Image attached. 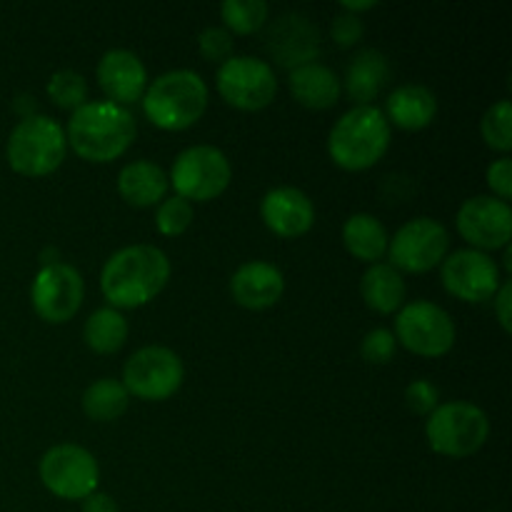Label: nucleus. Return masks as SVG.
I'll list each match as a JSON object with an SVG mask.
<instances>
[{
    "label": "nucleus",
    "instance_id": "obj_1",
    "mask_svg": "<svg viewBox=\"0 0 512 512\" xmlns=\"http://www.w3.org/2000/svg\"><path fill=\"white\" fill-rule=\"evenodd\" d=\"M170 280V260L155 245H128L108 258L100 273V290L110 308H140Z\"/></svg>",
    "mask_w": 512,
    "mask_h": 512
},
{
    "label": "nucleus",
    "instance_id": "obj_2",
    "mask_svg": "<svg viewBox=\"0 0 512 512\" xmlns=\"http://www.w3.org/2000/svg\"><path fill=\"white\" fill-rule=\"evenodd\" d=\"M135 133L138 125L128 108L110 100H88L73 110L65 138L80 158L90 163H110L130 148Z\"/></svg>",
    "mask_w": 512,
    "mask_h": 512
},
{
    "label": "nucleus",
    "instance_id": "obj_3",
    "mask_svg": "<svg viewBox=\"0 0 512 512\" xmlns=\"http://www.w3.org/2000/svg\"><path fill=\"white\" fill-rule=\"evenodd\" d=\"M390 148V123L375 105H355L328 135V153L345 170L373 168Z\"/></svg>",
    "mask_w": 512,
    "mask_h": 512
},
{
    "label": "nucleus",
    "instance_id": "obj_4",
    "mask_svg": "<svg viewBox=\"0 0 512 512\" xmlns=\"http://www.w3.org/2000/svg\"><path fill=\"white\" fill-rule=\"evenodd\" d=\"M208 108V85L195 70L178 68L158 75L143 93V110L163 130H185Z\"/></svg>",
    "mask_w": 512,
    "mask_h": 512
},
{
    "label": "nucleus",
    "instance_id": "obj_5",
    "mask_svg": "<svg viewBox=\"0 0 512 512\" xmlns=\"http://www.w3.org/2000/svg\"><path fill=\"white\" fill-rule=\"evenodd\" d=\"M5 153L15 173L40 178L60 168L68 153V138L58 120L48 115H25L10 133Z\"/></svg>",
    "mask_w": 512,
    "mask_h": 512
},
{
    "label": "nucleus",
    "instance_id": "obj_6",
    "mask_svg": "<svg viewBox=\"0 0 512 512\" xmlns=\"http://www.w3.org/2000/svg\"><path fill=\"white\" fill-rule=\"evenodd\" d=\"M430 448L445 458H468L478 453L490 435V420L483 408L465 400L443 403L425 423Z\"/></svg>",
    "mask_w": 512,
    "mask_h": 512
},
{
    "label": "nucleus",
    "instance_id": "obj_7",
    "mask_svg": "<svg viewBox=\"0 0 512 512\" xmlns=\"http://www.w3.org/2000/svg\"><path fill=\"white\" fill-rule=\"evenodd\" d=\"M453 318L445 308L430 303V300H413L400 308L395 318V340L405 350L423 358H440L450 353L455 345Z\"/></svg>",
    "mask_w": 512,
    "mask_h": 512
},
{
    "label": "nucleus",
    "instance_id": "obj_8",
    "mask_svg": "<svg viewBox=\"0 0 512 512\" xmlns=\"http://www.w3.org/2000/svg\"><path fill=\"white\" fill-rule=\"evenodd\" d=\"M185 368L178 353L165 345H145L135 350L123 368V380L128 395L148 403H160L175 395L183 385Z\"/></svg>",
    "mask_w": 512,
    "mask_h": 512
},
{
    "label": "nucleus",
    "instance_id": "obj_9",
    "mask_svg": "<svg viewBox=\"0 0 512 512\" xmlns=\"http://www.w3.org/2000/svg\"><path fill=\"white\" fill-rule=\"evenodd\" d=\"M233 168L228 155L215 145H193L175 158L168 180L185 200H213L228 190Z\"/></svg>",
    "mask_w": 512,
    "mask_h": 512
},
{
    "label": "nucleus",
    "instance_id": "obj_10",
    "mask_svg": "<svg viewBox=\"0 0 512 512\" xmlns=\"http://www.w3.org/2000/svg\"><path fill=\"white\" fill-rule=\"evenodd\" d=\"M40 480L55 498L85 500L98 490V460L83 445H53L40 458Z\"/></svg>",
    "mask_w": 512,
    "mask_h": 512
},
{
    "label": "nucleus",
    "instance_id": "obj_11",
    "mask_svg": "<svg viewBox=\"0 0 512 512\" xmlns=\"http://www.w3.org/2000/svg\"><path fill=\"white\" fill-rule=\"evenodd\" d=\"M215 85L225 103L240 110H260L273 103L278 78L265 60L253 55H230L215 73Z\"/></svg>",
    "mask_w": 512,
    "mask_h": 512
},
{
    "label": "nucleus",
    "instance_id": "obj_12",
    "mask_svg": "<svg viewBox=\"0 0 512 512\" xmlns=\"http://www.w3.org/2000/svg\"><path fill=\"white\" fill-rule=\"evenodd\" d=\"M448 250V228L433 218L408 220L388 243L390 265L405 273H428L448 258Z\"/></svg>",
    "mask_w": 512,
    "mask_h": 512
},
{
    "label": "nucleus",
    "instance_id": "obj_13",
    "mask_svg": "<svg viewBox=\"0 0 512 512\" xmlns=\"http://www.w3.org/2000/svg\"><path fill=\"white\" fill-rule=\"evenodd\" d=\"M83 275L68 263L43 265L30 288L35 313L48 323H68L83 305Z\"/></svg>",
    "mask_w": 512,
    "mask_h": 512
},
{
    "label": "nucleus",
    "instance_id": "obj_14",
    "mask_svg": "<svg viewBox=\"0 0 512 512\" xmlns=\"http://www.w3.org/2000/svg\"><path fill=\"white\" fill-rule=\"evenodd\" d=\"M443 285L450 295L465 303H485L493 300L500 288V268L488 253L465 248L455 250L443 260Z\"/></svg>",
    "mask_w": 512,
    "mask_h": 512
},
{
    "label": "nucleus",
    "instance_id": "obj_15",
    "mask_svg": "<svg viewBox=\"0 0 512 512\" xmlns=\"http://www.w3.org/2000/svg\"><path fill=\"white\" fill-rule=\"evenodd\" d=\"M458 233L473 245V250L488 253L510 245L512 208L495 195H475L458 210Z\"/></svg>",
    "mask_w": 512,
    "mask_h": 512
},
{
    "label": "nucleus",
    "instance_id": "obj_16",
    "mask_svg": "<svg viewBox=\"0 0 512 512\" xmlns=\"http://www.w3.org/2000/svg\"><path fill=\"white\" fill-rule=\"evenodd\" d=\"M268 50L283 68L318 63L320 30L310 18L300 13H285L273 23L268 33Z\"/></svg>",
    "mask_w": 512,
    "mask_h": 512
},
{
    "label": "nucleus",
    "instance_id": "obj_17",
    "mask_svg": "<svg viewBox=\"0 0 512 512\" xmlns=\"http://www.w3.org/2000/svg\"><path fill=\"white\" fill-rule=\"evenodd\" d=\"M98 83L110 103L125 108L135 100H143L145 88H148V70L133 50L113 48L100 58Z\"/></svg>",
    "mask_w": 512,
    "mask_h": 512
},
{
    "label": "nucleus",
    "instance_id": "obj_18",
    "mask_svg": "<svg viewBox=\"0 0 512 512\" xmlns=\"http://www.w3.org/2000/svg\"><path fill=\"white\" fill-rule=\"evenodd\" d=\"M263 223L280 238H300L315 223L313 200L293 185H280L268 190L260 203Z\"/></svg>",
    "mask_w": 512,
    "mask_h": 512
},
{
    "label": "nucleus",
    "instance_id": "obj_19",
    "mask_svg": "<svg viewBox=\"0 0 512 512\" xmlns=\"http://www.w3.org/2000/svg\"><path fill=\"white\" fill-rule=\"evenodd\" d=\"M285 278L278 265L268 260H248L230 278V293L238 305L248 310L273 308L283 298Z\"/></svg>",
    "mask_w": 512,
    "mask_h": 512
},
{
    "label": "nucleus",
    "instance_id": "obj_20",
    "mask_svg": "<svg viewBox=\"0 0 512 512\" xmlns=\"http://www.w3.org/2000/svg\"><path fill=\"white\" fill-rule=\"evenodd\" d=\"M385 118L388 123L403 130H420L433 123L438 113V98L428 85L405 83L398 85L385 100Z\"/></svg>",
    "mask_w": 512,
    "mask_h": 512
},
{
    "label": "nucleus",
    "instance_id": "obj_21",
    "mask_svg": "<svg viewBox=\"0 0 512 512\" xmlns=\"http://www.w3.org/2000/svg\"><path fill=\"white\" fill-rule=\"evenodd\" d=\"M290 93L300 105L313 110L333 108L343 93V80L323 63H308L290 70Z\"/></svg>",
    "mask_w": 512,
    "mask_h": 512
},
{
    "label": "nucleus",
    "instance_id": "obj_22",
    "mask_svg": "<svg viewBox=\"0 0 512 512\" xmlns=\"http://www.w3.org/2000/svg\"><path fill=\"white\" fill-rule=\"evenodd\" d=\"M168 173L153 160H133L118 173V190L135 208L158 205L168 195Z\"/></svg>",
    "mask_w": 512,
    "mask_h": 512
},
{
    "label": "nucleus",
    "instance_id": "obj_23",
    "mask_svg": "<svg viewBox=\"0 0 512 512\" xmlns=\"http://www.w3.org/2000/svg\"><path fill=\"white\" fill-rule=\"evenodd\" d=\"M390 80V63L380 50L368 48L360 50L348 65L345 73V90L358 105H373V100L383 93V88Z\"/></svg>",
    "mask_w": 512,
    "mask_h": 512
},
{
    "label": "nucleus",
    "instance_id": "obj_24",
    "mask_svg": "<svg viewBox=\"0 0 512 512\" xmlns=\"http://www.w3.org/2000/svg\"><path fill=\"white\" fill-rule=\"evenodd\" d=\"M360 293L375 313H395L405 305V280L390 263H373L360 280Z\"/></svg>",
    "mask_w": 512,
    "mask_h": 512
},
{
    "label": "nucleus",
    "instance_id": "obj_25",
    "mask_svg": "<svg viewBox=\"0 0 512 512\" xmlns=\"http://www.w3.org/2000/svg\"><path fill=\"white\" fill-rule=\"evenodd\" d=\"M343 243L353 258L365 263H378L388 253L390 235L385 225L370 213H355L343 225Z\"/></svg>",
    "mask_w": 512,
    "mask_h": 512
},
{
    "label": "nucleus",
    "instance_id": "obj_26",
    "mask_svg": "<svg viewBox=\"0 0 512 512\" xmlns=\"http://www.w3.org/2000/svg\"><path fill=\"white\" fill-rule=\"evenodd\" d=\"M85 345L100 355L118 353L128 340V320L115 308H98L83 328Z\"/></svg>",
    "mask_w": 512,
    "mask_h": 512
},
{
    "label": "nucleus",
    "instance_id": "obj_27",
    "mask_svg": "<svg viewBox=\"0 0 512 512\" xmlns=\"http://www.w3.org/2000/svg\"><path fill=\"white\" fill-rule=\"evenodd\" d=\"M130 395L115 378H100L83 393V413L95 423H113L128 410Z\"/></svg>",
    "mask_w": 512,
    "mask_h": 512
},
{
    "label": "nucleus",
    "instance_id": "obj_28",
    "mask_svg": "<svg viewBox=\"0 0 512 512\" xmlns=\"http://www.w3.org/2000/svg\"><path fill=\"white\" fill-rule=\"evenodd\" d=\"M268 3L265 0H225L220 5V15H223L228 30L240 35L255 33L268 23Z\"/></svg>",
    "mask_w": 512,
    "mask_h": 512
},
{
    "label": "nucleus",
    "instance_id": "obj_29",
    "mask_svg": "<svg viewBox=\"0 0 512 512\" xmlns=\"http://www.w3.org/2000/svg\"><path fill=\"white\" fill-rule=\"evenodd\" d=\"M480 130H483V138L490 148L508 153L512 148V105L508 98L498 100L485 110Z\"/></svg>",
    "mask_w": 512,
    "mask_h": 512
},
{
    "label": "nucleus",
    "instance_id": "obj_30",
    "mask_svg": "<svg viewBox=\"0 0 512 512\" xmlns=\"http://www.w3.org/2000/svg\"><path fill=\"white\" fill-rule=\"evenodd\" d=\"M48 95L55 105L68 110H78L88 103V80L78 70H58L48 80Z\"/></svg>",
    "mask_w": 512,
    "mask_h": 512
},
{
    "label": "nucleus",
    "instance_id": "obj_31",
    "mask_svg": "<svg viewBox=\"0 0 512 512\" xmlns=\"http://www.w3.org/2000/svg\"><path fill=\"white\" fill-rule=\"evenodd\" d=\"M193 203L180 195H170L158 203V213H155V225L163 235H183L193 223Z\"/></svg>",
    "mask_w": 512,
    "mask_h": 512
},
{
    "label": "nucleus",
    "instance_id": "obj_32",
    "mask_svg": "<svg viewBox=\"0 0 512 512\" xmlns=\"http://www.w3.org/2000/svg\"><path fill=\"white\" fill-rule=\"evenodd\" d=\"M395 348H398L395 335L388 328H375L370 333H365L363 343H360V355H363L365 363L385 365L393 360Z\"/></svg>",
    "mask_w": 512,
    "mask_h": 512
},
{
    "label": "nucleus",
    "instance_id": "obj_33",
    "mask_svg": "<svg viewBox=\"0 0 512 512\" xmlns=\"http://www.w3.org/2000/svg\"><path fill=\"white\" fill-rule=\"evenodd\" d=\"M198 45L203 58L213 60V63H225L233 55V35H230L228 28H220V25H208L198 35Z\"/></svg>",
    "mask_w": 512,
    "mask_h": 512
},
{
    "label": "nucleus",
    "instance_id": "obj_34",
    "mask_svg": "<svg viewBox=\"0 0 512 512\" xmlns=\"http://www.w3.org/2000/svg\"><path fill=\"white\" fill-rule=\"evenodd\" d=\"M405 405L415 415H430L440 405V390L430 380L420 378L405 388Z\"/></svg>",
    "mask_w": 512,
    "mask_h": 512
},
{
    "label": "nucleus",
    "instance_id": "obj_35",
    "mask_svg": "<svg viewBox=\"0 0 512 512\" xmlns=\"http://www.w3.org/2000/svg\"><path fill=\"white\" fill-rule=\"evenodd\" d=\"M330 33H333L335 43L343 45V48H350V45L360 43V38L365 33V25L358 15L340 10L333 18V23H330Z\"/></svg>",
    "mask_w": 512,
    "mask_h": 512
},
{
    "label": "nucleus",
    "instance_id": "obj_36",
    "mask_svg": "<svg viewBox=\"0 0 512 512\" xmlns=\"http://www.w3.org/2000/svg\"><path fill=\"white\" fill-rule=\"evenodd\" d=\"M488 185L490 190L495 193V198L505 200L508 203L510 195H512V160L508 155H503V158L493 160V163L488 165Z\"/></svg>",
    "mask_w": 512,
    "mask_h": 512
},
{
    "label": "nucleus",
    "instance_id": "obj_37",
    "mask_svg": "<svg viewBox=\"0 0 512 512\" xmlns=\"http://www.w3.org/2000/svg\"><path fill=\"white\" fill-rule=\"evenodd\" d=\"M510 295H512V285H510V280H505V283H500V288H498V293L493 295V303H495V315H498V320H500V325H503V330L505 333H510Z\"/></svg>",
    "mask_w": 512,
    "mask_h": 512
},
{
    "label": "nucleus",
    "instance_id": "obj_38",
    "mask_svg": "<svg viewBox=\"0 0 512 512\" xmlns=\"http://www.w3.org/2000/svg\"><path fill=\"white\" fill-rule=\"evenodd\" d=\"M83 512H118V503L110 495L95 490L93 495L83 500Z\"/></svg>",
    "mask_w": 512,
    "mask_h": 512
},
{
    "label": "nucleus",
    "instance_id": "obj_39",
    "mask_svg": "<svg viewBox=\"0 0 512 512\" xmlns=\"http://www.w3.org/2000/svg\"><path fill=\"white\" fill-rule=\"evenodd\" d=\"M375 0H360V3H353V0H345L343 5H340V8L345 10V13H360V10H370V8H375Z\"/></svg>",
    "mask_w": 512,
    "mask_h": 512
}]
</instances>
